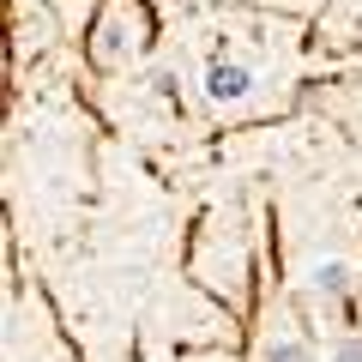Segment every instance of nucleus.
<instances>
[{
  "label": "nucleus",
  "instance_id": "1",
  "mask_svg": "<svg viewBox=\"0 0 362 362\" xmlns=\"http://www.w3.org/2000/svg\"><path fill=\"white\" fill-rule=\"evenodd\" d=\"M247 85H254V78H247V66H211V97H218V103H230V97H247Z\"/></svg>",
  "mask_w": 362,
  "mask_h": 362
},
{
  "label": "nucleus",
  "instance_id": "2",
  "mask_svg": "<svg viewBox=\"0 0 362 362\" xmlns=\"http://www.w3.org/2000/svg\"><path fill=\"white\" fill-rule=\"evenodd\" d=\"M266 362H314V350H302V344H272Z\"/></svg>",
  "mask_w": 362,
  "mask_h": 362
},
{
  "label": "nucleus",
  "instance_id": "3",
  "mask_svg": "<svg viewBox=\"0 0 362 362\" xmlns=\"http://www.w3.org/2000/svg\"><path fill=\"white\" fill-rule=\"evenodd\" d=\"M314 284H320V290H344V266H320V272H314Z\"/></svg>",
  "mask_w": 362,
  "mask_h": 362
},
{
  "label": "nucleus",
  "instance_id": "4",
  "mask_svg": "<svg viewBox=\"0 0 362 362\" xmlns=\"http://www.w3.org/2000/svg\"><path fill=\"white\" fill-rule=\"evenodd\" d=\"M332 362H362V344H356V338H350V344H338V350H332Z\"/></svg>",
  "mask_w": 362,
  "mask_h": 362
}]
</instances>
